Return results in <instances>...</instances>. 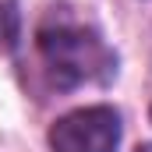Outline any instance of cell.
<instances>
[{
	"mask_svg": "<svg viewBox=\"0 0 152 152\" xmlns=\"http://www.w3.org/2000/svg\"><path fill=\"white\" fill-rule=\"evenodd\" d=\"M39 53L57 88L106 85L117 75V57L103 36L78 21H57L39 28Z\"/></svg>",
	"mask_w": 152,
	"mask_h": 152,
	"instance_id": "1",
	"label": "cell"
},
{
	"mask_svg": "<svg viewBox=\"0 0 152 152\" xmlns=\"http://www.w3.org/2000/svg\"><path fill=\"white\" fill-rule=\"evenodd\" d=\"M53 152H117L120 145V117L110 106H85L64 113L50 127Z\"/></svg>",
	"mask_w": 152,
	"mask_h": 152,
	"instance_id": "2",
	"label": "cell"
},
{
	"mask_svg": "<svg viewBox=\"0 0 152 152\" xmlns=\"http://www.w3.org/2000/svg\"><path fill=\"white\" fill-rule=\"evenodd\" d=\"M21 39V14L18 0H0V53H14Z\"/></svg>",
	"mask_w": 152,
	"mask_h": 152,
	"instance_id": "3",
	"label": "cell"
},
{
	"mask_svg": "<svg viewBox=\"0 0 152 152\" xmlns=\"http://www.w3.org/2000/svg\"><path fill=\"white\" fill-rule=\"evenodd\" d=\"M134 152H152V142H145V145H138Z\"/></svg>",
	"mask_w": 152,
	"mask_h": 152,
	"instance_id": "4",
	"label": "cell"
}]
</instances>
